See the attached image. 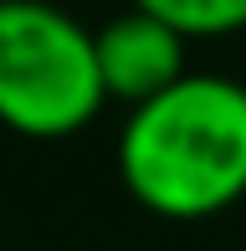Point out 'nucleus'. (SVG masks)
I'll use <instances>...</instances> for the list:
<instances>
[{
    "mask_svg": "<svg viewBox=\"0 0 246 251\" xmlns=\"http://www.w3.org/2000/svg\"><path fill=\"white\" fill-rule=\"evenodd\" d=\"M93 41H98V72H103L108 102H123V108L164 93L170 82H180L190 72L185 67L190 36L144 5H128L108 26H98Z\"/></svg>",
    "mask_w": 246,
    "mask_h": 251,
    "instance_id": "3",
    "label": "nucleus"
},
{
    "mask_svg": "<svg viewBox=\"0 0 246 251\" xmlns=\"http://www.w3.org/2000/svg\"><path fill=\"white\" fill-rule=\"evenodd\" d=\"M118 175L144 210L205 221L246 195V87L221 72H185L128 108Z\"/></svg>",
    "mask_w": 246,
    "mask_h": 251,
    "instance_id": "1",
    "label": "nucleus"
},
{
    "mask_svg": "<svg viewBox=\"0 0 246 251\" xmlns=\"http://www.w3.org/2000/svg\"><path fill=\"white\" fill-rule=\"evenodd\" d=\"M98 41L57 0H0V123L21 139H72L103 113Z\"/></svg>",
    "mask_w": 246,
    "mask_h": 251,
    "instance_id": "2",
    "label": "nucleus"
},
{
    "mask_svg": "<svg viewBox=\"0 0 246 251\" xmlns=\"http://www.w3.org/2000/svg\"><path fill=\"white\" fill-rule=\"evenodd\" d=\"M133 5L164 16L174 31H185L190 41H210V36L246 31V0H133Z\"/></svg>",
    "mask_w": 246,
    "mask_h": 251,
    "instance_id": "4",
    "label": "nucleus"
}]
</instances>
